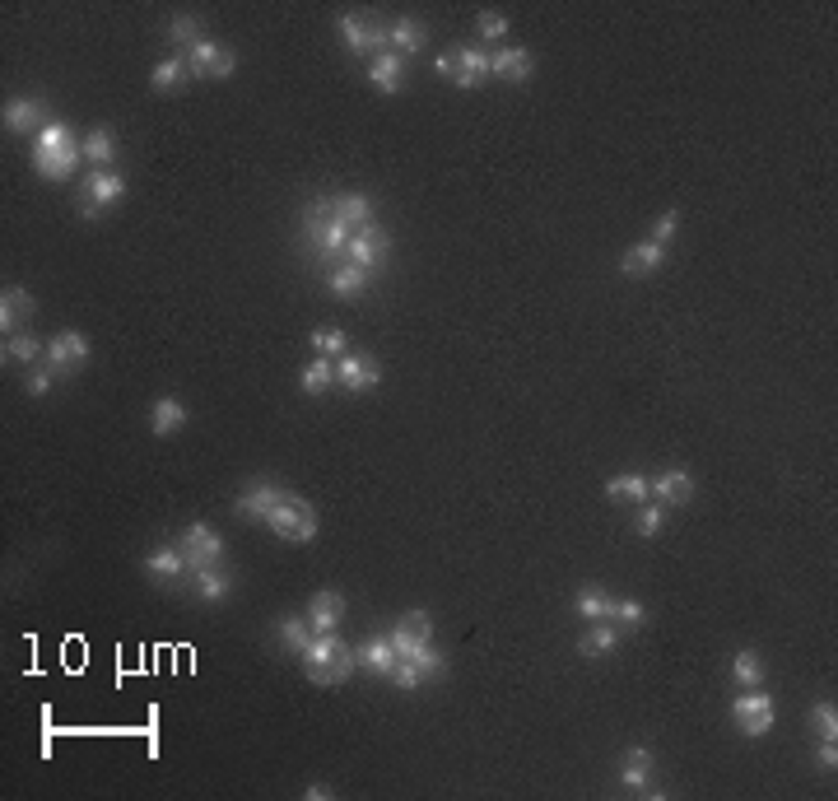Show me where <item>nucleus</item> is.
<instances>
[{"label":"nucleus","instance_id":"46","mask_svg":"<svg viewBox=\"0 0 838 801\" xmlns=\"http://www.w3.org/2000/svg\"><path fill=\"white\" fill-rule=\"evenodd\" d=\"M676 229H680V210H662V215H657V224H652V243L671 247V238H676Z\"/></svg>","mask_w":838,"mask_h":801},{"label":"nucleus","instance_id":"34","mask_svg":"<svg viewBox=\"0 0 838 801\" xmlns=\"http://www.w3.org/2000/svg\"><path fill=\"white\" fill-rule=\"evenodd\" d=\"M84 159L94 163V168H112V159H117V136H112V126H94V131L84 136Z\"/></svg>","mask_w":838,"mask_h":801},{"label":"nucleus","instance_id":"14","mask_svg":"<svg viewBox=\"0 0 838 801\" xmlns=\"http://www.w3.org/2000/svg\"><path fill=\"white\" fill-rule=\"evenodd\" d=\"M387 639H392L396 657H415V652L433 639V620H429V611H406L401 620H396V629L387 634Z\"/></svg>","mask_w":838,"mask_h":801},{"label":"nucleus","instance_id":"9","mask_svg":"<svg viewBox=\"0 0 838 801\" xmlns=\"http://www.w3.org/2000/svg\"><path fill=\"white\" fill-rule=\"evenodd\" d=\"M336 28H340V42H345L354 56L387 52V28H382V24H368V19H359V14H340Z\"/></svg>","mask_w":838,"mask_h":801},{"label":"nucleus","instance_id":"44","mask_svg":"<svg viewBox=\"0 0 838 801\" xmlns=\"http://www.w3.org/2000/svg\"><path fill=\"white\" fill-rule=\"evenodd\" d=\"M508 33H513V24H508V14H503V10H485V14H480V38H485V42H503Z\"/></svg>","mask_w":838,"mask_h":801},{"label":"nucleus","instance_id":"4","mask_svg":"<svg viewBox=\"0 0 838 801\" xmlns=\"http://www.w3.org/2000/svg\"><path fill=\"white\" fill-rule=\"evenodd\" d=\"M266 527L284 541H317V508L308 499H298L294 489H284V499L271 508Z\"/></svg>","mask_w":838,"mask_h":801},{"label":"nucleus","instance_id":"1","mask_svg":"<svg viewBox=\"0 0 838 801\" xmlns=\"http://www.w3.org/2000/svg\"><path fill=\"white\" fill-rule=\"evenodd\" d=\"M80 163H84V140L75 136L66 122H47L38 136H33V168H38L47 182L75 177Z\"/></svg>","mask_w":838,"mask_h":801},{"label":"nucleus","instance_id":"24","mask_svg":"<svg viewBox=\"0 0 838 801\" xmlns=\"http://www.w3.org/2000/svg\"><path fill=\"white\" fill-rule=\"evenodd\" d=\"M620 634L624 629L615 625V620H596V625H587V634L578 639V652L582 657H610V652L620 648Z\"/></svg>","mask_w":838,"mask_h":801},{"label":"nucleus","instance_id":"41","mask_svg":"<svg viewBox=\"0 0 838 801\" xmlns=\"http://www.w3.org/2000/svg\"><path fill=\"white\" fill-rule=\"evenodd\" d=\"M610 620L620 629H643L648 625V606L643 601H634V597H615V611H610Z\"/></svg>","mask_w":838,"mask_h":801},{"label":"nucleus","instance_id":"27","mask_svg":"<svg viewBox=\"0 0 838 801\" xmlns=\"http://www.w3.org/2000/svg\"><path fill=\"white\" fill-rule=\"evenodd\" d=\"M191 587H196V597L201 601L215 606V601H224L233 592V578L219 569V564H205V569H191Z\"/></svg>","mask_w":838,"mask_h":801},{"label":"nucleus","instance_id":"38","mask_svg":"<svg viewBox=\"0 0 838 801\" xmlns=\"http://www.w3.org/2000/svg\"><path fill=\"white\" fill-rule=\"evenodd\" d=\"M42 354H47V345H42L38 336H28V331H14V336H5V364H38Z\"/></svg>","mask_w":838,"mask_h":801},{"label":"nucleus","instance_id":"42","mask_svg":"<svg viewBox=\"0 0 838 801\" xmlns=\"http://www.w3.org/2000/svg\"><path fill=\"white\" fill-rule=\"evenodd\" d=\"M666 513H671V508H662V503H638V517H634V531L638 536H643V541H652V536H657V531H662V522H666Z\"/></svg>","mask_w":838,"mask_h":801},{"label":"nucleus","instance_id":"21","mask_svg":"<svg viewBox=\"0 0 838 801\" xmlns=\"http://www.w3.org/2000/svg\"><path fill=\"white\" fill-rule=\"evenodd\" d=\"M368 80L378 84L382 94H396L401 89V80H406V61L387 47V52H378V56H368Z\"/></svg>","mask_w":838,"mask_h":801},{"label":"nucleus","instance_id":"40","mask_svg":"<svg viewBox=\"0 0 838 801\" xmlns=\"http://www.w3.org/2000/svg\"><path fill=\"white\" fill-rule=\"evenodd\" d=\"M168 42L177 47V56H187L196 42H201V19L196 14H173V24H168Z\"/></svg>","mask_w":838,"mask_h":801},{"label":"nucleus","instance_id":"37","mask_svg":"<svg viewBox=\"0 0 838 801\" xmlns=\"http://www.w3.org/2000/svg\"><path fill=\"white\" fill-rule=\"evenodd\" d=\"M187 56H163L159 66H154V75H149V84L159 89V94H173V89H182V80H187Z\"/></svg>","mask_w":838,"mask_h":801},{"label":"nucleus","instance_id":"48","mask_svg":"<svg viewBox=\"0 0 838 801\" xmlns=\"http://www.w3.org/2000/svg\"><path fill=\"white\" fill-rule=\"evenodd\" d=\"M815 769H820V774H834V769H838L834 736H820V741H815Z\"/></svg>","mask_w":838,"mask_h":801},{"label":"nucleus","instance_id":"20","mask_svg":"<svg viewBox=\"0 0 838 801\" xmlns=\"http://www.w3.org/2000/svg\"><path fill=\"white\" fill-rule=\"evenodd\" d=\"M5 126L19 131V136H38L42 126H47V108H42L38 98H10L5 103Z\"/></svg>","mask_w":838,"mask_h":801},{"label":"nucleus","instance_id":"32","mask_svg":"<svg viewBox=\"0 0 838 801\" xmlns=\"http://www.w3.org/2000/svg\"><path fill=\"white\" fill-rule=\"evenodd\" d=\"M326 289H331L336 299H364V289H368V271H359V266H350V261H340L336 271L326 275Z\"/></svg>","mask_w":838,"mask_h":801},{"label":"nucleus","instance_id":"45","mask_svg":"<svg viewBox=\"0 0 838 801\" xmlns=\"http://www.w3.org/2000/svg\"><path fill=\"white\" fill-rule=\"evenodd\" d=\"M396 685V690H419V685H424V676H419V666L410 662V657H401V662L392 666V676H387Z\"/></svg>","mask_w":838,"mask_h":801},{"label":"nucleus","instance_id":"51","mask_svg":"<svg viewBox=\"0 0 838 801\" xmlns=\"http://www.w3.org/2000/svg\"><path fill=\"white\" fill-rule=\"evenodd\" d=\"M326 797H331L326 783H308V788H303V801H326Z\"/></svg>","mask_w":838,"mask_h":801},{"label":"nucleus","instance_id":"35","mask_svg":"<svg viewBox=\"0 0 838 801\" xmlns=\"http://www.w3.org/2000/svg\"><path fill=\"white\" fill-rule=\"evenodd\" d=\"M280 643H284V652H294V657H303L308 652V643H312V625H308V615H280Z\"/></svg>","mask_w":838,"mask_h":801},{"label":"nucleus","instance_id":"15","mask_svg":"<svg viewBox=\"0 0 838 801\" xmlns=\"http://www.w3.org/2000/svg\"><path fill=\"white\" fill-rule=\"evenodd\" d=\"M284 499V489L271 485V480H257V485H247L243 494H238V503H233V513L243 517V522H266L271 517V508Z\"/></svg>","mask_w":838,"mask_h":801},{"label":"nucleus","instance_id":"49","mask_svg":"<svg viewBox=\"0 0 838 801\" xmlns=\"http://www.w3.org/2000/svg\"><path fill=\"white\" fill-rule=\"evenodd\" d=\"M24 387H28V392H33V396H47V392H52V387H56V373H52V368H28Z\"/></svg>","mask_w":838,"mask_h":801},{"label":"nucleus","instance_id":"33","mask_svg":"<svg viewBox=\"0 0 838 801\" xmlns=\"http://www.w3.org/2000/svg\"><path fill=\"white\" fill-rule=\"evenodd\" d=\"M331 382H336V359H322V354H312L308 364H303V373H298V387L308 396L331 392Z\"/></svg>","mask_w":838,"mask_h":801},{"label":"nucleus","instance_id":"6","mask_svg":"<svg viewBox=\"0 0 838 801\" xmlns=\"http://www.w3.org/2000/svg\"><path fill=\"white\" fill-rule=\"evenodd\" d=\"M126 196V177L117 168H94L84 177V191H80V215L84 219H98L108 205H117Z\"/></svg>","mask_w":838,"mask_h":801},{"label":"nucleus","instance_id":"47","mask_svg":"<svg viewBox=\"0 0 838 801\" xmlns=\"http://www.w3.org/2000/svg\"><path fill=\"white\" fill-rule=\"evenodd\" d=\"M811 722H815V736H838V708L834 704H815Z\"/></svg>","mask_w":838,"mask_h":801},{"label":"nucleus","instance_id":"26","mask_svg":"<svg viewBox=\"0 0 838 801\" xmlns=\"http://www.w3.org/2000/svg\"><path fill=\"white\" fill-rule=\"evenodd\" d=\"M662 261H666V247H662V243H652V238H648V243H634L629 252H624L620 271L629 275V280H638V275H652L657 266H662Z\"/></svg>","mask_w":838,"mask_h":801},{"label":"nucleus","instance_id":"43","mask_svg":"<svg viewBox=\"0 0 838 801\" xmlns=\"http://www.w3.org/2000/svg\"><path fill=\"white\" fill-rule=\"evenodd\" d=\"M312 345H317L322 359H340V354H350V340H345V331H336V326H322V331L312 336Z\"/></svg>","mask_w":838,"mask_h":801},{"label":"nucleus","instance_id":"28","mask_svg":"<svg viewBox=\"0 0 838 801\" xmlns=\"http://www.w3.org/2000/svg\"><path fill=\"white\" fill-rule=\"evenodd\" d=\"M354 657H359V671H368V676H392V666L401 662L396 648H392V639H368Z\"/></svg>","mask_w":838,"mask_h":801},{"label":"nucleus","instance_id":"13","mask_svg":"<svg viewBox=\"0 0 838 801\" xmlns=\"http://www.w3.org/2000/svg\"><path fill=\"white\" fill-rule=\"evenodd\" d=\"M187 70H191V75H210V80H229L233 70H238V56L224 52L219 42L201 38V42H196V47L187 52Z\"/></svg>","mask_w":838,"mask_h":801},{"label":"nucleus","instance_id":"2","mask_svg":"<svg viewBox=\"0 0 838 801\" xmlns=\"http://www.w3.org/2000/svg\"><path fill=\"white\" fill-rule=\"evenodd\" d=\"M298 662H303L312 685H340V680H350L359 671V657L340 643V634H312L308 652Z\"/></svg>","mask_w":838,"mask_h":801},{"label":"nucleus","instance_id":"30","mask_svg":"<svg viewBox=\"0 0 838 801\" xmlns=\"http://www.w3.org/2000/svg\"><path fill=\"white\" fill-rule=\"evenodd\" d=\"M494 56V75L499 80H513V84H522V80H531V52L527 47H499V52H489Z\"/></svg>","mask_w":838,"mask_h":801},{"label":"nucleus","instance_id":"10","mask_svg":"<svg viewBox=\"0 0 838 801\" xmlns=\"http://www.w3.org/2000/svg\"><path fill=\"white\" fill-rule=\"evenodd\" d=\"M387 233H378L373 229V224H368V229H354L350 233V247H345V261H350V266H359V271H382V266H387Z\"/></svg>","mask_w":838,"mask_h":801},{"label":"nucleus","instance_id":"31","mask_svg":"<svg viewBox=\"0 0 838 801\" xmlns=\"http://www.w3.org/2000/svg\"><path fill=\"white\" fill-rule=\"evenodd\" d=\"M573 611H578V620L596 625V620H610V611H615V597H610L606 587L587 583V587L578 592V601H573Z\"/></svg>","mask_w":838,"mask_h":801},{"label":"nucleus","instance_id":"5","mask_svg":"<svg viewBox=\"0 0 838 801\" xmlns=\"http://www.w3.org/2000/svg\"><path fill=\"white\" fill-rule=\"evenodd\" d=\"M773 699L759 685H750V690H741L736 699H731V722L741 727V736H750V741H759V736L773 732Z\"/></svg>","mask_w":838,"mask_h":801},{"label":"nucleus","instance_id":"39","mask_svg":"<svg viewBox=\"0 0 838 801\" xmlns=\"http://www.w3.org/2000/svg\"><path fill=\"white\" fill-rule=\"evenodd\" d=\"M731 676H736V685H741V690H750V685H764V657H759L755 648H741L736 657H731Z\"/></svg>","mask_w":838,"mask_h":801},{"label":"nucleus","instance_id":"25","mask_svg":"<svg viewBox=\"0 0 838 801\" xmlns=\"http://www.w3.org/2000/svg\"><path fill=\"white\" fill-rule=\"evenodd\" d=\"M424 42H429V28L415 24V19H396V24H387V47H392L401 61H406V56H415Z\"/></svg>","mask_w":838,"mask_h":801},{"label":"nucleus","instance_id":"17","mask_svg":"<svg viewBox=\"0 0 838 801\" xmlns=\"http://www.w3.org/2000/svg\"><path fill=\"white\" fill-rule=\"evenodd\" d=\"M452 61H457V75H452V84H457V89H475L480 80H489V75H494V56H489L485 47H457V52H452Z\"/></svg>","mask_w":838,"mask_h":801},{"label":"nucleus","instance_id":"29","mask_svg":"<svg viewBox=\"0 0 838 801\" xmlns=\"http://www.w3.org/2000/svg\"><path fill=\"white\" fill-rule=\"evenodd\" d=\"M606 499H615V503H648L652 485H648L643 471H620L615 480H606Z\"/></svg>","mask_w":838,"mask_h":801},{"label":"nucleus","instance_id":"23","mask_svg":"<svg viewBox=\"0 0 838 801\" xmlns=\"http://www.w3.org/2000/svg\"><path fill=\"white\" fill-rule=\"evenodd\" d=\"M182 424H187V406H182L177 396H159V401L149 406V429H154V438H173Z\"/></svg>","mask_w":838,"mask_h":801},{"label":"nucleus","instance_id":"3","mask_svg":"<svg viewBox=\"0 0 838 801\" xmlns=\"http://www.w3.org/2000/svg\"><path fill=\"white\" fill-rule=\"evenodd\" d=\"M350 224L336 215V196H317L308 205V247L317 261H340L350 247Z\"/></svg>","mask_w":838,"mask_h":801},{"label":"nucleus","instance_id":"16","mask_svg":"<svg viewBox=\"0 0 838 801\" xmlns=\"http://www.w3.org/2000/svg\"><path fill=\"white\" fill-rule=\"evenodd\" d=\"M140 569H145L154 583H182V578H191V564H187V555H182L177 545H159V550H149V555L140 559Z\"/></svg>","mask_w":838,"mask_h":801},{"label":"nucleus","instance_id":"7","mask_svg":"<svg viewBox=\"0 0 838 801\" xmlns=\"http://www.w3.org/2000/svg\"><path fill=\"white\" fill-rule=\"evenodd\" d=\"M94 359V345L84 331H56L47 340V368H52L56 378H70V373H80L84 364Z\"/></svg>","mask_w":838,"mask_h":801},{"label":"nucleus","instance_id":"11","mask_svg":"<svg viewBox=\"0 0 838 801\" xmlns=\"http://www.w3.org/2000/svg\"><path fill=\"white\" fill-rule=\"evenodd\" d=\"M336 382L345 387V392H373L382 382V364L373 359V354H340L336 359Z\"/></svg>","mask_w":838,"mask_h":801},{"label":"nucleus","instance_id":"36","mask_svg":"<svg viewBox=\"0 0 838 801\" xmlns=\"http://www.w3.org/2000/svg\"><path fill=\"white\" fill-rule=\"evenodd\" d=\"M336 215L350 224V229H368L373 224V201H368L364 191H345L336 196Z\"/></svg>","mask_w":838,"mask_h":801},{"label":"nucleus","instance_id":"8","mask_svg":"<svg viewBox=\"0 0 838 801\" xmlns=\"http://www.w3.org/2000/svg\"><path fill=\"white\" fill-rule=\"evenodd\" d=\"M177 550L187 555L191 569L224 564V536H219L210 522H191V527H182V536H177Z\"/></svg>","mask_w":838,"mask_h":801},{"label":"nucleus","instance_id":"12","mask_svg":"<svg viewBox=\"0 0 838 801\" xmlns=\"http://www.w3.org/2000/svg\"><path fill=\"white\" fill-rule=\"evenodd\" d=\"M652 485V503H662V508H685L694 499V476L685 466H666L657 476H648Z\"/></svg>","mask_w":838,"mask_h":801},{"label":"nucleus","instance_id":"19","mask_svg":"<svg viewBox=\"0 0 838 801\" xmlns=\"http://www.w3.org/2000/svg\"><path fill=\"white\" fill-rule=\"evenodd\" d=\"M38 313V303H33V294L19 285H10L5 294H0V331L5 336H14V331H24V322Z\"/></svg>","mask_w":838,"mask_h":801},{"label":"nucleus","instance_id":"50","mask_svg":"<svg viewBox=\"0 0 838 801\" xmlns=\"http://www.w3.org/2000/svg\"><path fill=\"white\" fill-rule=\"evenodd\" d=\"M433 70H438V80H452V75H457V61H452V52L438 56V61H433Z\"/></svg>","mask_w":838,"mask_h":801},{"label":"nucleus","instance_id":"18","mask_svg":"<svg viewBox=\"0 0 838 801\" xmlns=\"http://www.w3.org/2000/svg\"><path fill=\"white\" fill-rule=\"evenodd\" d=\"M308 625H312V634H336V629L345 625V597H340V592H312Z\"/></svg>","mask_w":838,"mask_h":801},{"label":"nucleus","instance_id":"22","mask_svg":"<svg viewBox=\"0 0 838 801\" xmlns=\"http://www.w3.org/2000/svg\"><path fill=\"white\" fill-rule=\"evenodd\" d=\"M652 769H657V755H652L648 746H634L629 755H624V764H620V783L629 792H643L652 783Z\"/></svg>","mask_w":838,"mask_h":801}]
</instances>
